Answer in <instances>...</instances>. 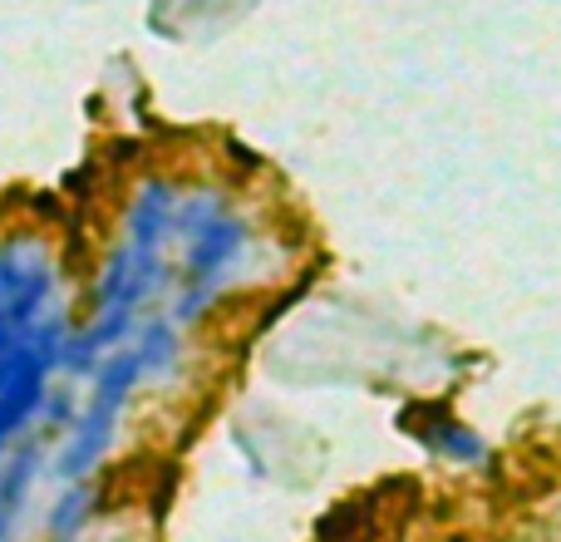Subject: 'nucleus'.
Returning <instances> with one entry per match:
<instances>
[{
    "label": "nucleus",
    "instance_id": "obj_2",
    "mask_svg": "<svg viewBox=\"0 0 561 542\" xmlns=\"http://www.w3.org/2000/svg\"><path fill=\"white\" fill-rule=\"evenodd\" d=\"M138 385H144V365H138L134 346H118L99 360V370L89 375V399L79 405V419L69 425V434L59 439L55 459H49L59 484H79V478H89L104 464Z\"/></svg>",
    "mask_w": 561,
    "mask_h": 542
},
{
    "label": "nucleus",
    "instance_id": "obj_5",
    "mask_svg": "<svg viewBox=\"0 0 561 542\" xmlns=\"http://www.w3.org/2000/svg\"><path fill=\"white\" fill-rule=\"evenodd\" d=\"M419 439H424L428 449H434L438 459H448V464H488V444L473 434L468 425H458V419H448V415H428L424 425L414 429Z\"/></svg>",
    "mask_w": 561,
    "mask_h": 542
},
{
    "label": "nucleus",
    "instance_id": "obj_1",
    "mask_svg": "<svg viewBox=\"0 0 561 542\" xmlns=\"http://www.w3.org/2000/svg\"><path fill=\"white\" fill-rule=\"evenodd\" d=\"M69 306V271L45 227H5L0 233V360L49 316Z\"/></svg>",
    "mask_w": 561,
    "mask_h": 542
},
{
    "label": "nucleus",
    "instance_id": "obj_4",
    "mask_svg": "<svg viewBox=\"0 0 561 542\" xmlns=\"http://www.w3.org/2000/svg\"><path fill=\"white\" fill-rule=\"evenodd\" d=\"M128 346H134L138 365H144V380H173V370L183 365V326L158 306L144 310Z\"/></svg>",
    "mask_w": 561,
    "mask_h": 542
},
{
    "label": "nucleus",
    "instance_id": "obj_3",
    "mask_svg": "<svg viewBox=\"0 0 561 542\" xmlns=\"http://www.w3.org/2000/svg\"><path fill=\"white\" fill-rule=\"evenodd\" d=\"M178 193L183 188L173 183L168 173H144L134 188H128V203H124V237L134 252L148 257H168L173 247V217H178Z\"/></svg>",
    "mask_w": 561,
    "mask_h": 542
},
{
    "label": "nucleus",
    "instance_id": "obj_6",
    "mask_svg": "<svg viewBox=\"0 0 561 542\" xmlns=\"http://www.w3.org/2000/svg\"><path fill=\"white\" fill-rule=\"evenodd\" d=\"M89 518H94V488H89V478L65 484V494L55 498V508H49V518H45V538L49 542H79L89 528Z\"/></svg>",
    "mask_w": 561,
    "mask_h": 542
},
{
    "label": "nucleus",
    "instance_id": "obj_7",
    "mask_svg": "<svg viewBox=\"0 0 561 542\" xmlns=\"http://www.w3.org/2000/svg\"><path fill=\"white\" fill-rule=\"evenodd\" d=\"M10 528H15V518H10L5 508H0V542H10Z\"/></svg>",
    "mask_w": 561,
    "mask_h": 542
}]
</instances>
